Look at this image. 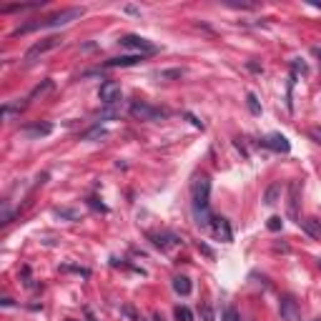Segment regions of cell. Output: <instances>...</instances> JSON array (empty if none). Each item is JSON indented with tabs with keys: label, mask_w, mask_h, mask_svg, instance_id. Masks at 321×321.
<instances>
[{
	"label": "cell",
	"mask_w": 321,
	"mask_h": 321,
	"mask_svg": "<svg viewBox=\"0 0 321 321\" xmlns=\"http://www.w3.org/2000/svg\"><path fill=\"white\" fill-rule=\"evenodd\" d=\"M201 316H204V321H214V311H211L209 306H204V309H201Z\"/></svg>",
	"instance_id": "cell-24"
},
{
	"label": "cell",
	"mask_w": 321,
	"mask_h": 321,
	"mask_svg": "<svg viewBox=\"0 0 321 321\" xmlns=\"http://www.w3.org/2000/svg\"><path fill=\"white\" fill-rule=\"evenodd\" d=\"M51 131H53V126H51V123H35V126L23 128V133H25L28 138H40V136H48Z\"/></svg>",
	"instance_id": "cell-13"
},
{
	"label": "cell",
	"mask_w": 321,
	"mask_h": 321,
	"mask_svg": "<svg viewBox=\"0 0 321 321\" xmlns=\"http://www.w3.org/2000/svg\"><path fill=\"white\" fill-rule=\"evenodd\" d=\"M86 316H88V321H98V319L93 316V311H91V309H86Z\"/></svg>",
	"instance_id": "cell-29"
},
{
	"label": "cell",
	"mask_w": 321,
	"mask_h": 321,
	"mask_svg": "<svg viewBox=\"0 0 321 321\" xmlns=\"http://www.w3.org/2000/svg\"><path fill=\"white\" fill-rule=\"evenodd\" d=\"M223 321H241V319H238V311H236V309H226V311H223Z\"/></svg>",
	"instance_id": "cell-22"
},
{
	"label": "cell",
	"mask_w": 321,
	"mask_h": 321,
	"mask_svg": "<svg viewBox=\"0 0 321 321\" xmlns=\"http://www.w3.org/2000/svg\"><path fill=\"white\" fill-rule=\"evenodd\" d=\"M173 291H176L178 296H188V294L193 291L191 278H188V276H176V278H173Z\"/></svg>",
	"instance_id": "cell-12"
},
{
	"label": "cell",
	"mask_w": 321,
	"mask_h": 321,
	"mask_svg": "<svg viewBox=\"0 0 321 321\" xmlns=\"http://www.w3.org/2000/svg\"><path fill=\"white\" fill-rule=\"evenodd\" d=\"M266 226H268V231H281V226H284V221H281V216H271Z\"/></svg>",
	"instance_id": "cell-21"
},
{
	"label": "cell",
	"mask_w": 321,
	"mask_h": 321,
	"mask_svg": "<svg viewBox=\"0 0 321 321\" xmlns=\"http://www.w3.org/2000/svg\"><path fill=\"white\" fill-rule=\"evenodd\" d=\"M160 78H181V70H163Z\"/></svg>",
	"instance_id": "cell-27"
},
{
	"label": "cell",
	"mask_w": 321,
	"mask_h": 321,
	"mask_svg": "<svg viewBox=\"0 0 321 321\" xmlns=\"http://www.w3.org/2000/svg\"><path fill=\"white\" fill-rule=\"evenodd\" d=\"M311 53H314L316 58H321V48H319V46H314V48H311Z\"/></svg>",
	"instance_id": "cell-30"
},
{
	"label": "cell",
	"mask_w": 321,
	"mask_h": 321,
	"mask_svg": "<svg viewBox=\"0 0 321 321\" xmlns=\"http://www.w3.org/2000/svg\"><path fill=\"white\" fill-rule=\"evenodd\" d=\"M198 251H201V254H206L209 259H216V254H214V249H211V246H206V244H201V241H198Z\"/></svg>",
	"instance_id": "cell-23"
},
{
	"label": "cell",
	"mask_w": 321,
	"mask_h": 321,
	"mask_svg": "<svg viewBox=\"0 0 321 321\" xmlns=\"http://www.w3.org/2000/svg\"><path fill=\"white\" fill-rule=\"evenodd\" d=\"M209 231L218 238V241H226V244H228V241H231V226H228V221L223 218V216H214V221H211V226H209Z\"/></svg>",
	"instance_id": "cell-7"
},
{
	"label": "cell",
	"mask_w": 321,
	"mask_h": 321,
	"mask_svg": "<svg viewBox=\"0 0 321 321\" xmlns=\"http://www.w3.org/2000/svg\"><path fill=\"white\" fill-rule=\"evenodd\" d=\"M261 146L276 151V153H289L291 151V143L286 141V136H281V133H271L266 138H261Z\"/></svg>",
	"instance_id": "cell-6"
},
{
	"label": "cell",
	"mask_w": 321,
	"mask_h": 321,
	"mask_svg": "<svg viewBox=\"0 0 321 321\" xmlns=\"http://www.w3.org/2000/svg\"><path fill=\"white\" fill-rule=\"evenodd\" d=\"M88 204H91V206H93V209H98V211H103V214H106V211H108V209H106V206H103V204H98V198H88Z\"/></svg>",
	"instance_id": "cell-25"
},
{
	"label": "cell",
	"mask_w": 321,
	"mask_h": 321,
	"mask_svg": "<svg viewBox=\"0 0 321 321\" xmlns=\"http://www.w3.org/2000/svg\"><path fill=\"white\" fill-rule=\"evenodd\" d=\"M191 198H193V218H196V223L209 231V226L214 221V214L209 209V204H211V201H209L211 198V178L209 176H198L193 181Z\"/></svg>",
	"instance_id": "cell-1"
},
{
	"label": "cell",
	"mask_w": 321,
	"mask_h": 321,
	"mask_svg": "<svg viewBox=\"0 0 321 321\" xmlns=\"http://www.w3.org/2000/svg\"><path fill=\"white\" fill-rule=\"evenodd\" d=\"M299 181H291V186H289V216L291 218H296V204H299Z\"/></svg>",
	"instance_id": "cell-15"
},
{
	"label": "cell",
	"mask_w": 321,
	"mask_h": 321,
	"mask_svg": "<svg viewBox=\"0 0 321 321\" xmlns=\"http://www.w3.org/2000/svg\"><path fill=\"white\" fill-rule=\"evenodd\" d=\"M53 88V80H43V83H40V86H35L33 88V93L28 96V101H33V98H38V96H43L46 91H51Z\"/></svg>",
	"instance_id": "cell-18"
},
{
	"label": "cell",
	"mask_w": 321,
	"mask_h": 321,
	"mask_svg": "<svg viewBox=\"0 0 321 321\" xmlns=\"http://www.w3.org/2000/svg\"><path fill=\"white\" fill-rule=\"evenodd\" d=\"M151 238H153V244L158 246V249H171V246H176V244H181L178 241V236H173V233H151Z\"/></svg>",
	"instance_id": "cell-11"
},
{
	"label": "cell",
	"mask_w": 321,
	"mask_h": 321,
	"mask_svg": "<svg viewBox=\"0 0 321 321\" xmlns=\"http://www.w3.org/2000/svg\"><path fill=\"white\" fill-rule=\"evenodd\" d=\"M143 60V55L133 53V55H118V58H110L106 60V68H128V65H138Z\"/></svg>",
	"instance_id": "cell-10"
},
{
	"label": "cell",
	"mask_w": 321,
	"mask_h": 321,
	"mask_svg": "<svg viewBox=\"0 0 321 321\" xmlns=\"http://www.w3.org/2000/svg\"><path fill=\"white\" fill-rule=\"evenodd\" d=\"M173 314H176V321H193V314L188 306H176Z\"/></svg>",
	"instance_id": "cell-19"
},
{
	"label": "cell",
	"mask_w": 321,
	"mask_h": 321,
	"mask_svg": "<svg viewBox=\"0 0 321 321\" xmlns=\"http://www.w3.org/2000/svg\"><path fill=\"white\" fill-rule=\"evenodd\" d=\"M186 118H188V120H191V123H193V126H196V128H201V131H204V123H201V120H198V118H196V115H191V113H186Z\"/></svg>",
	"instance_id": "cell-26"
},
{
	"label": "cell",
	"mask_w": 321,
	"mask_h": 321,
	"mask_svg": "<svg viewBox=\"0 0 321 321\" xmlns=\"http://www.w3.org/2000/svg\"><path fill=\"white\" fill-rule=\"evenodd\" d=\"M86 10L83 8H68V10H60V13H55V15H48V18H43V20H35V23H25V25H20L13 35H20V33H30V30H43V28H58V25H68L70 20H75V18H80Z\"/></svg>",
	"instance_id": "cell-2"
},
{
	"label": "cell",
	"mask_w": 321,
	"mask_h": 321,
	"mask_svg": "<svg viewBox=\"0 0 321 321\" xmlns=\"http://www.w3.org/2000/svg\"><path fill=\"white\" fill-rule=\"evenodd\" d=\"M60 43H63V38H58V35H51V38H46V40H40V43H35V46L25 53V63H33L38 55H43V53H48V51L58 48Z\"/></svg>",
	"instance_id": "cell-4"
},
{
	"label": "cell",
	"mask_w": 321,
	"mask_h": 321,
	"mask_svg": "<svg viewBox=\"0 0 321 321\" xmlns=\"http://www.w3.org/2000/svg\"><path fill=\"white\" fill-rule=\"evenodd\" d=\"M281 316H284L286 321H299V304L294 301V296L281 299Z\"/></svg>",
	"instance_id": "cell-9"
},
{
	"label": "cell",
	"mask_w": 321,
	"mask_h": 321,
	"mask_svg": "<svg viewBox=\"0 0 321 321\" xmlns=\"http://www.w3.org/2000/svg\"><path fill=\"white\" fill-rule=\"evenodd\" d=\"M55 216H63L68 221H75L78 218V211H70V209H55Z\"/></svg>",
	"instance_id": "cell-20"
},
{
	"label": "cell",
	"mask_w": 321,
	"mask_h": 321,
	"mask_svg": "<svg viewBox=\"0 0 321 321\" xmlns=\"http://www.w3.org/2000/svg\"><path fill=\"white\" fill-rule=\"evenodd\" d=\"M131 115H133V118H141V120H156V118L163 115V110L151 108L148 103H133V106H131Z\"/></svg>",
	"instance_id": "cell-8"
},
{
	"label": "cell",
	"mask_w": 321,
	"mask_h": 321,
	"mask_svg": "<svg viewBox=\"0 0 321 321\" xmlns=\"http://www.w3.org/2000/svg\"><path fill=\"white\" fill-rule=\"evenodd\" d=\"M246 106L254 115H261V103H259V96L256 93H246Z\"/></svg>",
	"instance_id": "cell-17"
},
{
	"label": "cell",
	"mask_w": 321,
	"mask_h": 321,
	"mask_svg": "<svg viewBox=\"0 0 321 321\" xmlns=\"http://www.w3.org/2000/svg\"><path fill=\"white\" fill-rule=\"evenodd\" d=\"M98 98H101L103 106H115L120 101V86L113 83V80H106V83L101 86V91H98Z\"/></svg>",
	"instance_id": "cell-5"
},
{
	"label": "cell",
	"mask_w": 321,
	"mask_h": 321,
	"mask_svg": "<svg viewBox=\"0 0 321 321\" xmlns=\"http://www.w3.org/2000/svg\"><path fill=\"white\" fill-rule=\"evenodd\" d=\"M68 321H75V319H68Z\"/></svg>",
	"instance_id": "cell-31"
},
{
	"label": "cell",
	"mask_w": 321,
	"mask_h": 321,
	"mask_svg": "<svg viewBox=\"0 0 321 321\" xmlns=\"http://www.w3.org/2000/svg\"><path fill=\"white\" fill-rule=\"evenodd\" d=\"M311 136L316 138V143H321V128H314V131H311Z\"/></svg>",
	"instance_id": "cell-28"
},
{
	"label": "cell",
	"mask_w": 321,
	"mask_h": 321,
	"mask_svg": "<svg viewBox=\"0 0 321 321\" xmlns=\"http://www.w3.org/2000/svg\"><path fill=\"white\" fill-rule=\"evenodd\" d=\"M319 266H321V261H319Z\"/></svg>",
	"instance_id": "cell-32"
},
{
	"label": "cell",
	"mask_w": 321,
	"mask_h": 321,
	"mask_svg": "<svg viewBox=\"0 0 321 321\" xmlns=\"http://www.w3.org/2000/svg\"><path fill=\"white\" fill-rule=\"evenodd\" d=\"M299 226H301L311 238H321V221H319V218H304V221H299Z\"/></svg>",
	"instance_id": "cell-14"
},
{
	"label": "cell",
	"mask_w": 321,
	"mask_h": 321,
	"mask_svg": "<svg viewBox=\"0 0 321 321\" xmlns=\"http://www.w3.org/2000/svg\"><path fill=\"white\" fill-rule=\"evenodd\" d=\"M316 321H321V319H316Z\"/></svg>",
	"instance_id": "cell-33"
},
{
	"label": "cell",
	"mask_w": 321,
	"mask_h": 321,
	"mask_svg": "<svg viewBox=\"0 0 321 321\" xmlns=\"http://www.w3.org/2000/svg\"><path fill=\"white\" fill-rule=\"evenodd\" d=\"M278 196H281V183H271V186L266 188V193H264V204H266V206L278 204Z\"/></svg>",
	"instance_id": "cell-16"
},
{
	"label": "cell",
	"mask_w": 321,
	"mask_h": 321,
	"mask_svg": "<svg viewBox=\"0 0 321 321\" xmlns=\"http://www.w3.org/2000/svg\"><path fill=\"white\" fill-rule=\"evenodd\" d=\"M120 46L136 51L138 55H153V53H158V46L151 43V40H146V38H141V35H123V38H120Z\"/></svg>",
	"instance_id": "cell-3"
}]
</instances>
